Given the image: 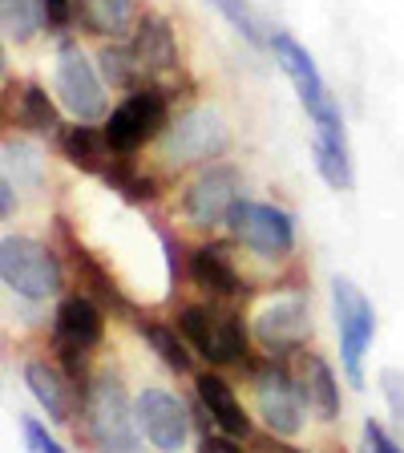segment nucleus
<instances>
[{
  "label": "nucleus",
  "mask_w": 404,
  "mask_h": 453,
  "mask_svg": "<svg viewBox=\"0 0 404 453\" xmlns=\"http://www.w3.org/2000/svg\"><path fill=\"white\" fill-rule=\"evenodd\" d=\"M267 49L275 53V65H279L283 77L292 81L303 113L311 118V158H316L320 179L328 182L332 190H352L356 187V170H352L344 113H339V102L332 97L328 81L320 77L311 53L292 37V33H271Z\"/></svg>",
  "instance_id": "1"
},
{
  "label": "nucleus",
  "mask_w": 404,
  "mask_h": 453,
  "mask_svg": "<svg viewBox=\"0 0 404 453\" xmlns=\"http://www.w3.org/2000/svg\"><path fill=\"white\" fill-rule=\"evenodd\" d=\"M85 434L102 453H138V409L130 405L118 372H94L81 388Z\"/></svg>",
  "instance_id": "2"
},
{
  "label": "nucleus",
  "mask_w": 404,
  "mask_h": 453,
  "mask_svg": "<svg viewBox=\"0 0 404 453\" xmlns=\"http://www.w3.org/2000/svg\"><path fill=\"white\" fill-rule=\"evenodd\" d=\"M332 311H336V340H339V368L352 388H364V357L377 340V308L356 280L336 275L332 280Z\"/></svg>",
  "instance_id": "3"
},
{
  "label": "nucleus",
  "mask_w": 404,
  "mask_h": 453,
  "mask_svg": "<svg viewBox=\"0 0 404 453\" xmlns=\"http://www.w3.org/2000/svg\"><path fill=\"white\" fill-rule=\"evenodd\" d=\"M179 332L187 336V344L194 349V357H202L210 368L243 365L247 360V328L243 316L223 303H187L179 311Z\"/></svg>",
  "instance_id": "4"
},
{
  "label": "nucleus",
  "mask_w": 404,
  "mask_h": 453,
  "mask_svg": "<svg viewBox=\"0 0 404 453\" xmlns=\"http://www.w3.org/2000/svg\"><path fill=\"white\" fill-rule=\"evenodd\" d=\"M105 336V311L97 300L89 296H65V300L57 303V316H53V357L61 365L73 385H89L85 377V357L102 344Z\"/></svg>",
  "instance_id": "5"
},
{
  "label": "nucleus",
  "mask_w": 404,
  "mask_h": 453,
  "mask_svg": "<svg viewBox=\"0 0 404 453\" xmlns=\"http://www.w3.org/2000/svg\"><path fill=\"white\" fill-rule=\"evenodd\" d=\"M0 280L12 296L41 303L61 292L65 275H61V259H57L53 247L28 235H4L0 239Z\"/></svg>",
  "instance_id": "6"
},
{
  "label": "nucleus",
  "mask_w": 404,
  "mask_h": 453,
  "mask_svg": "<svg viewBox=\"0 0 404 453\" xmlns=\"http://www.w3.org/2000/svg\"><path fill=\"white\" fill-rule=\"evenodd\" d=\"M53 89H57V105H61L73 122H102V118H110L105 77L97 73V65L73 41H65V45L57 49Z\"/></svg>",
  "instance_id": "7"
},
{
  "label": "nucleus",
  "mask_w": 404,
  "mask_h": 453,
  "mask_svg": "<svg viewBox=\"0 0 404 453\" xmlns=\"http://www.w3.org/2000/svg\"><path fill=\"white\" fill-rule=\"evenodd\" d=\"M105 138L118 154H138L146 142H158L170 130V105L162 89H138V94H126L122 102L110 110L105 118Z\"/></svg>",
  "instance_id": "8"
},
{
  "label": "nucleus",
  "mask_w": 404,
  "mask_h": 453,
  "mask_svg": "<svg viewBox=\"0 0 404 453\" xmlns=\"http://www.w3.org/2000/svg\"><path fill=\"white\" fill-rule=\"evenodd\" d=\"M251 396H255V417L263 421L271 437H295L303 429V388L300 380L279 365L267 360L251 372Z\"/></svg>",
  "instance_id": "9"
},
{
  "label": "nucleus",
  "mask_w": 404,
  "mask_h": 453,
  "mask_svg": "<svg viewBox=\"0 0 404 453\" xmlns=\"http://www.w3.org/2000/svg\"><path fill=\"white\" fill-rule=\"evenodd\" d=\"M239 203H243V174L235 166H226V162H210L182 190V219L198 231L226 226V219Z\"/></svg>",
  "instance_id": "10"
},
{
  "label": "nucleus",
  "mask_w": 404,
  "mask_h": 453,
  "mask_svg": "<svg viewBox=\"0 0 404 453\" xmlns=\"http://www.w3.org/2000/svg\"><path fill=\"white\" fill-rule=\"evenodd\" d=\"M311 336V311L303 296H271L251 311V340L267 352L271 360L295 357L303 352Z\"/></svg>",
  "instance_id": "11"
},
{
  "label": "nucleus",
  "mask_w": 404,
  "mask_h": 453,
  "mask_svg": "<svg viewBox=\"0 0 404 453\" xmlns=\"http://www.w3.org/2000/svg\"><path fill=\"white\" fill-rule=\"evenodd\" d=\"M226 231L247 251L263 255V259H279V255L295 251V219L283 207H275V203H251V198H243L231 211V219H226Z\"/></svg>",
  "instance_id": "12"
},
{
  "label": "nucleus",
  "mask_w": 404,
  "mask_h": 453,
  "mask_svg": "<svg viewBox=\"0 0 404 453\" xmlns=\"http://www.w3.org/2000/svg\"><path fill=\"white\" fill-rule=\"evenodd\" d=\"M158 142L170 162H215L226 154L231 134H226V122L215 110L194 105V110L179 113V122H170V130Z\"/></svg>",
  "instance_id": "13"
},
{
  "label": "nucleus",
  "mask_w": 404,
  "mask_h": 453,
  "mask_svg": "<svg viewBox=\"0 0 404 453\" xmlns=\"http://www.w3.org/2000/svg\"><path fill=\"white\" fill-rule=\"evenodd\" d=\"M133 409H138V429L141 437L154 445L158 453H182V445H187L190 437V409L182 405L179 396L170 393V388H141L138 401H133Z\"/></svg>",
  "instance_id": "14"
},
{
  "label": "nucleus",
  "mask_w": 404,
  "mask_h": 453,
  "mask_svg": "<svg viewBox=\"0 0 404 453\" xmlns=\"http://www.w3.org/2000/svg\"><path fill=\"white\" fill-rule=\"evenodd\" d=\"M187 275L198 292H207L210 300H239L247 292L243 275L235 272V259L218 243H202L187 255Z\"/></svg>",
  "instance_id": "15"
},
{
  "label": "nucleus",
  "mask_w": 404,
  "mask_h": 453,
  "mask_svg": "<svg viewBox=\"0 0 404 453\" xmlns=\"http://www.w3.org/2000/svg\"><path fill=\"white\" fill-rule=\"evenodd\" d=\"M25 388L33 393V401L49 413V421L53 425L73 421L77 393H81V388H73V380L61 372V365H53V360H28L25 365Z\"/></svg>",
  "instance_id": "16"
},
{
  "label": "nucleus",
  "mask_w": 404,
  "mask_h": 453,
  "mask_svg": "<svg viewBox=\"0 0 404 453\" xmlns=\"http://www.w3.org/2000/svg\"><path fill=\"white\" fill-rule=\"evenodd\" d=\"M130 45H133V53H138L146 77H162V73H174V69H179V41H174V28H170V20L158 17V12L138 17Z\"/></svg>",
  "instance_id": "17"
},
{
  "label": "nucleus",
  "mask_w": 404,
  "mask_h": 453,
  "mask_svg": "<svg viewBox=\"0 0 404 453\" xmlns=\"http://www.w3.org/2000/svg\"><path fill=\"white\" fill-rule=\"evenodd\" d=\"M194 393H198V401H202V409L210 413V421L218 425V434H231V437L251 434V417H247L239 393L231 388V380H223L218 372H198Z\"/></svg>",
  "instance_id": "18"
},
{
  "label": "nucleus",
  "mask_w": 404,
  "mask_h": 453,
  "mask_svg": "<svg viewBox=\"0 0 404 453\" xmlns=\"http://www.w3.org/2000/svg\"><path fill=\"white\" fill-rule=\"evenodd\" d=\"M57 150L65 154L69 166L85 170V174H105L110 162L118 158V150H113L110 138H105V130H97L94 122L61 126V134H57Z\"/></svg>",
  "instance_id": "19"
},
{
  "label": "nucleus",
  "mask_w": 404,
  "mask_h": 453,
  "mask_svg": "<svg viewBox=\"0 0 404 453\" xmlns=\"http://www.w3.org/2000/svg\"><path fill=\"white\" fill-rule=\"evenodd\" d=\"M300 357V365H295V380H300L303 388V401H308V409H316V417L320 421H339V380L336 372H332V365L324 357H316V352H295Z\"/></svg>",
  "instance_id": "20"
},
{
  "label": "nucleus",
  "mask_w": 404,
  "mask_h": 453,
  "mask_svg": "<svg viewBox=\"0 0 404 453\" xmlns=\"http://www.w3.org/2000/svg\"><path fill=\"white\" fill-rule=\"evenodd\" d=\"M57 226H61V235H65L69 251H73V267H77V280H81V292L89 296V300H97L102 308H110V311H130V300H126V292L118 288V280L102 267V259H94L85 247H77L65 223H57Z\"/></svg>",
  "instance_id": "21"
},
{
  "label": "nucleus",
  "mask_w": 404,
  "mask_h": 453,
  "mask_svg": "<svg viewBox=\"0 0 404 453\" xmlns=\"http://www.w3.org/2000/svg\"><path fill=\"white\" fill-rule=\"evenodd\" d=\"M133 328H138V336L150 344L154 357H158L170 372H190V365H194L190 352L194 349L187 344V336H182L179 328H170V324H162V320H138Z\"/></svg>",
  "instance_id": "22"
},
{
  "label": "nucleus",
  "mask_w": 404,
  "mask_h": 453,
  "mask_svg": "<svg viewBox=\"0 0 404 453\" xmlns=\"http://www.w3.org/2000/svg\"><path fill=\"white\" fill-rule=\"evenodd\" d=\"M77 20L97 37H122L133 25V0H77Z\"/></svg>",
  "instance_id": "23"
},
{
  "label": "nucleus",
  "mask_w": 404,
  "mask_h": 453,
  "mask_svg": "<svg viewBox=\"0 0 404 453\" xmlns=\"http://www.w3.org/2000/svg\"><path fill=\"white\" fill-rule=\"evenodd\" d=\"M97 65H102L105 85L122 89V94H138V89H146L141 81H150L138 61V53H133V45H105L102 53H97Z\"/></svg>",
  "instance_id": "24"
},
{
  "label": "nucleus",
  "mask_w": 404,
  "mask_h": 453,
  "mask_svg": "<svg viewBox=\"0 0 404 453\" xmlns=\"http://www.w3.org/2000/svg\"><path fill=\"white\" fill-rule=\"evenodd\" d=\"M102 182L113 195H122L126 203H154V198H158V182H154L146 170L133 166L130 154H118V158L110 162V170L102 174Z\"/></svg>",
  "instance_id": "25"
},
{
  "label": "nucleus",
  "mask_w": 404,
  "mask_h": 453,
  "mask_svg": "<svg viewBox=\"0 0 404 453\" xmlns=\"http://www.w3.org/2000/svg\"><path fill=\"white\" fill-rule=\"evenodd\" d=\"M17 126L37 138H49V134H61V122H57V105L49 102V94L37 81H28L20 89V105H17Z\"/></svg>",
  "instance_id": "26"
},
{
  "label": "nucleus",
  "mask_w": 404,
  "mask_h": 453,
  "mask_svg": "<svg viewBox=\"0 0 404 453\" xmlns=\"http://www.w3.org/2000/svg\"><path fill=\"white\" fill-rule=\"evenodd\" d=\"M0 25H4V37L25 45L45 25V4L41 0H0Z\"/></svg>",
  "instance_id": "27"
},
{
  "label": "nucleus",
  "mask_w": 404,
  "mask_h": 453,
  "mask_svg": "<svg viewBox=\"0 0 404 453\" xmlns=\"http://www.w3.org/2000/svg\"><path fill=\"white\" fill-rule=\"evenodd\" d=\"M207 4L226 20V25L235 28L247 45L259 49V45H267V41H271V37H263V25H259V17L251 12V4H247V0H207Z\"/></svg>",
  "instance_id": "28"
},
{
  "label": "nucleus",
  "mask_w": 404,
  "mask_h": 453,
  "mask_svg": "<svg viewBox=\"0 0 404 453\" xmlns=\"http://www.w3.org/2000/svg\"><path fill=\"white\" fill-rule=\"evenodd\" d=\"M20 421V441H25L28 453H65V445L57 441V437H49V429L37 421V417H17Z\"/></svg>",
  "instance_id": "29"
},
{
  "label": "nucleus",
  "mask_w": 404,
  "mask_h": 453,
  "mask_svg": "<svg viewBox=\"0 0 404 453\" xmlns=\"http://www.w3.org/2000/svg\"><path fill=\"white\" fill-rule=\"evenodd\" d=\"M380 396H385L388 413H393V421L404 429V372L400 368H380Z\"/></svg>",
  "instance_id": "30"
},
{
  "label": "nucleus",
  "mask_w": 404,
  "mask_h": 453,
  "mask_svg": "<svg viewBox=\"0 0 404 453\" xmlns=\"http://www.w3.org/2000/svg\"><path fill=\"white\" fill-rule=\"evenodd\" d=\"M41 4H45L49 28H61V33H65V28L77 20V0H41Z\"/></svg>",
  "instance_id": "31"
},
{
  "label": "nucleus",
  "mask_w": 404,
  "mask_h": 453,
  "mask_svg": "<svg viewBox=\"0 0 404 453\" xmlns=\"http://www.w3.org/2000/svg\"><path fill=\"white\" fill-rule=\"evenodd\" d=\"M364 445H368L372 453H404L400 445L393 441V434H388V429H385L380 421H372V417L364 421Z\"/></svg>",
  "instance_id": "32"
},
{
  "label": "nucleus",
  "mask_w": 404,
  "mask_h": 453,
  "mask_svg": "<svg viewBox=\"0 0 404 453\" xmlns=\"http://www.w3.org/2000/svg\"><path fill=\"white\" fill-rule=\"evenodd\" d=\"M198 453H243V445H239L231 434H202Z\"/></svg>",
  "instance_id": "33"
},
{
  "label": "nucleus",
  "mask_w": 404,
  "mask_h": 453,
  "mask_svg": "<svg viewBox=\"0 0 404 453\" xmlns=\"http://www.w3.org/2000/svg\"><path fill=\"white\" fill-rule=\"evenodd\" d=\"M356 453H372V449H368V445H360V449H356Z\"/></svg>",
  "instance_id": "34"
}]
</instances>
